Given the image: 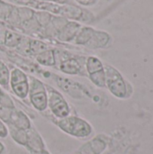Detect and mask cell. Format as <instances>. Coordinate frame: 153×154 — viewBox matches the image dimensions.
<instances>
[{
  "instance_id": "11",
  "label": "cell",
  "mask_w": 153,
  "mask_h": 154,
  "mask_svg": "<svg viewBox=\"0 0 153 154\" xmlns=\"http://www.w3.org/2000/svg\"><path fill=\"white\" fill-rule=\"evenodd\" d=\"M36 60L40 64L44 66H54L56 64L55 52L52 50H46L36 55Z\"/></svg>"
},
{
  "instance_id": "23",
  "label": "cell",
  "mask_w": 153,
  "mask_h": 154,
  "mask_svg": "<svg viewBox=\"0 0 153 154\" xmlns=\"http://www.w3.org/2000/svg\"><path fill=\"white\" fill-rule=\"evenodd\" d=\"M1 94H2V91H1V89H0V97H1Z\"/></svg>"
},
{
  "instance_id": "9",
  "label": "cell",
  "mask_w": 153,
  "mask_h": 154,
  "mask_svg": "<svg viewBox=\"0 0 153 154\" xmlns=\"http://www.w3.org/2000/svg\"><path fill=\"white\" fill-rule=\"evenodd\" d=\"M60 69L66 74L76 75L81 71V65L78 60L74 58H67L60 63Z\"/></svg>"
},
{
  "instance_id": "19",
  "label": "cell",
  "mask_w": 153,
  "mask_h": 154,
  "mask_svg": "<svg viewBox=\"0 0 153 154\" xmlns=\"http://www.w3.org/2000/svg\"><path fill=\"white\" fill-rule=\"evenodd\" d=\"M14 11V6L0 0V18L3 20L8 19Z\"/></svg>"
},
{
  "instance_id": "3",
  "label": "cell",
  "mask_w": 153,
  "mask_h": 154,
  "mask_svg": "<svg viewBox=\"0 0 153 154\" xmlns=\"http://www.w3.org/2000/svg\"><path fill=\"white\" fill-rule=\"evenodd\" d=\"M45 88L48 96V106L51 113L59 119L69 116L70 108L63 96L50 86H45Z\"/></svg>"
},
{
  "instance_id": "10",
  "label": "cell",
  "mask_w": 153,
  "mask_h": 154,
  "mask_svg": "<svg viewBox=\"0 0 153 154\" xmlns=\"http://www.w3.org/2000/svg\"><path fill=\"white\" fill-rule=\"evenodd\" d=\"M95 30L91 27H81L74 39V42L78 45H86L92 38Z\"/></svg>"
},
{
  "instance_id": "2",
  "label": "cell",
  "mask_w": 153,
  "mask_h": 154,
  "mask_svg": "<svg viewBox=\"0 0 153 154\" xmlns=\"http://www.w3.org/2000/svg\"><path fill=\"white\" fill-rule=\"evenodd\" d=\"M29 99L32 106L38 111H45L48 107V96L45 85L34 78L29 80Z\"/></svg>"
},
{
  "instance_id": "14",
  "label": "cell",
  "mask_w": 153,
  "mask_h": 154,
  "mask_svg": "<svg viewBox=\"0 0 153 154\" xmlns=\"http://www.w3.org/2000/svg\"><path fill=\"white\" fill-rule=\"evenodd\" d=\"M86 68H87V71L88 75L94 74L96 72L101 71L104 69V66L102 64V62L94 56L88 57L87 60V63H86Z\"/></svg>"
},
{
  "instance_id": "16",
  "label": "cell",
  "mask_w": 153,
  "mask_h": 154,
  "mask_svg": "<svg viewBox=\"0 0 153 154\" xmlns=\"http://www.w3.org/2000/svg\"><path fill=\"white\" fill-rule=\"evenodd\" d=\"M22 41V37L13 32L7 31L5 32V43L6 46L9 47H14L16 45H18Z\"/></svg>"
},
{
  "instance_id": "1",
  "label": "cell",
  "mask_w": 153,
  "mask_h": 154,
  "mask_svg": "<svg viewBox=\"0 0 153 154\" xmlns=\"http://www.w3.org/2000/svg\"><path fill=\"white\" fill-rule=\"evenodd\" d=\"M57 125L61 131L77 138L87 137L92 133L91 125L87 121L78 116H67L60 119Z\"/></svg>"
},
{
  "instance_id": "5",
  "label": "cell",
  "mask_w": 153,
  "mask_h": 154,
  "mask_svg": "<svg viewBox=\"0 0 153 154\" xmlns=\"http://www.w3.org/2000/svg\"><path fill=\"white\" fill-rule=\"evenodd\" d=\"M8 125H12L17 129L21 130H29L31 128V122L28 116L22 111L17 110L16 108L14 109L12 112L7 123Z\"/></svg>"
},
{
  "instance_id": "4",
  "label": "cell",
  "mask_w": 153,
  "mask_h": 154,
  "mask_svg": "<svg viewBox=\"0 0 153 154\" xmlns=\"http://www.w3.org/2000/svg\"><path fill=\"white\" fill-rule=\"evenodd\" d=\"M106 86L113 95L117 97H124L126 94V87L122 76L119 72L110 66H106Z\"/></svg>"
},
{
  "instance_id": "18",
  "label": "cell",
  "mask_w": 153,
  "mask_h": 154,
  "mask_svg": "<svg viewBox=\"0 0 153 154\" xmlns=\"http://www.w3.org/2000/svg\"><path fill=\"white\" fill-rule=\"evenodd\" d=\"M90 80L98 88H104L106 87V73L105 69L101 71L96 72L94 74L88 75Z\"/></svg>"
},
{
  "instance_id": "13",
  "label": "cell",
  "mask_w": 153,
  "mask_h": 154,
  "mask_svg": "<svg viewBox=\"0 0 153 154\" xmlns=\"http://www.w3.org/2000/svg\"><path fill=\"white\" fill-rule=\"evenodd\" d=\"M13 92L19 98H25L29 95V80L10 85Z\"/></svg>"
},
{
  "instance_id": "20",
  "label": "cell",
  "mask_w": 153,
  "mask_h": 154,
  "mask_svg": "<svg viewBox=\"0 0 153 154\" xmlns=\"http://www.w3.org/2000/svg\"><path fill=\"white\" fill-rule=\"evenodd\" d=\"M51 2V3H56V4H66V0H47V2Z\"/></svg>"
},
{
  "instance_id": "15",
  "label": "cell",
  "mask_w": 153,
  "mask_h": 154,
  "mask_svg": "<svg viewBox=\"0 0 153 154\" xmlns=\"http://www.w3.org/2000/svg\"><path fill=\"white\" fill-rule=\"evenodd\" d=\"M9 80H10V72L7 66L0 60V85L7 88L9 87Z\"/></svg>"
},
{
  "instance_id": "17",
  "label": "cell",
  "mask_w": 153,
  "mask_h": 154,
  "mask_svg": "<svg viewBox=\"0 0 153 154\" xmlns=\"http://www.w3.org/2000/svg\"><path fill=\"white\" fill-rule=\"evenodd\" d=\"M48 50V47L45 43L37 41V40H31L29 42V51L35 55L41 53L42 51Z\"/></svg>"
},
{
  "instance_id": "21",
  "label": "cell",
  "mask_w": 153,
  "mask_h": 154,
  "mask_svg": "<svg viewBox=\"0 0 153 154\" xmlns=\"http://www.w3.org/2000/svg\"><path fill=\"white\" fill-rule=\"evenodd\" d=\"M4 149H5V147H4L3 143H0V154L4 152Z\"/></svg>"
},
{
  "instance_id": "12",
  "label": "cell",
  "mask_w": 153,
  "mask_h": 154,
  "mask_svg": "<svg viewBox=\"0 0 153 154\" xmlns=\"http://www.w3.org/2000/svg\"><path fill=\"white\" fill-rule=\"evenodd\" d=\"M8 128H9V134L13 138V140L20 145L25 146L27 143V131L17 129L12 125H8Z\"/></svg>"
},
{
  "instance_id": "6",
  "label": "cell",
  "mask_w": 153,
  "mask_h": 154,
  "mask_svg": "<svg viewBox=\"0 0 153 154\" xmlns=\"http://www.w3.org/2000/svg\"><path fill=\"white\" fill-rule=\"evenodd\" d=\"M27 149L32 153H38L44 150V143L40 134L32 127L27 130Z\"/></svg>"
},
{
  "instance_id": "7",
  "label": "cell",
  "mask_w": 153,
  "mask_h": 154,
  "mask_svg": "<svg viewBox=\"0 0 153 154\" xmlns=\"http://www.w3.org/2000/svg\"><path fill=\"white\" fill-rule=\"evenodd\" d=\"M81 25L77 22H68L57 33V37L61 42H71L75 39Z\"/></svg>"
},
{
  "instance_id": "22",
  "label": "cell",
  "mask_w": 153,
  "mask_h": 154,
  "mask_svg": "<svg viewBox=\"0 0 153 154\" xmlns=\"http://www.w3.org/2000/svg\"><path fill=\"white\" fill-rule=\"evenodd\" d=\"M35 154H50L47 151H45V150H43V151H41V152H38V153H35Z\"/></svg>"
},
{
  "instance_id": "8",
  "label": "cell",
  "mask_w": 153,
  "mask_h": 154,
  "mask_svg": "<svg viewBox=\"0 0 153 154\" xmlns=\"http://www.w3.org/2000/svg\"><path fill=\"white\" fill-rule=\"evenodd\" d=\"M108 41H109V35L107 33L100 31H95L92 38L85 46L90 49L103 48L107 44Z\"/></svg>"
}]
</instances>
